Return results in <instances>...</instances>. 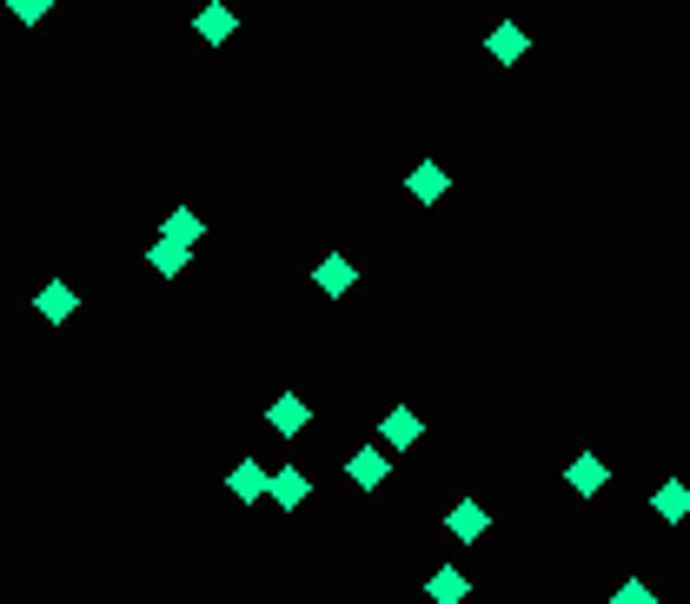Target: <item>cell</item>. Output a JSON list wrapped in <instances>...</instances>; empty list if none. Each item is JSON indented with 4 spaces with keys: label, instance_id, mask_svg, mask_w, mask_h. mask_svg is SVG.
<instances>
[{
    "label": "cell",
    "instance_id": "6da1fadb",
    "mask_svg": "<svg viewBox=\"0 0 690 604\" xmlns=\"http://www.w3.org/2000/svg\"><path fill=\"white\" fill-rule=\"evenodd\" d=\"M405 193H412L418 206H439V200L452 193V173H445L439 159H425V166H412V173H405Z\"/></svg>",
    "mask_w": 690,
    "mask_h": 604
},
{
    "label": "cell",
    "instance_id": "7a4b0ae2",
    "mask_svg": "<svg viewBox=\"0 0 690 604\" xmlns=\"http://www.w3.org/2000/svg\"><path fill=\"white\" fill-rule=\"evenodd\" d=\"M193 34H200V40H206V47H226V40H233V34H239V14H233V8H226V0H206V8H200V14H193Z\"/></svg>",
    "mask_w": 690,
    "mask_h": 604
},
{
    "label": "cell",
    "instance_id": "3957f363",
    "mask_svg": "<svg viewBox=\"0 0 690 604\" xmlns=\"http://www.w3.org/2000/svg\"><path fill=\"white\" fill-rule=\"evenodd\" d=\"M266 425H273V431H279V439H299V431H306V425H312V405H306V399H299V392H279V399H273V405H266Z\"/></svg>",
    "mask_w": 690,
    "mask_h": 604
},
{
    "label": "cell",
    "instance_id": "277c9868",
    "mask_svg": "<svg viewBox=\"0 0 690 604\" xmlns=\"http://www.w3.org/2000/svg\"><path fill=\"white\" fill-rule=\"evenodd\" d=\"M345 478H353V485H359V492H379V485H385V478H392V459H385V452H379V446H359V452H353V459H345Z\"/></svg>",
    "mask_w": 690,
    "mask_h": 604
},
{
    "label": "cell",
    "instance_id": "5b68a950",
    "mask_svg": "<svg viewBox=\"0 0 690 604\" xmlns=\"http://www.w3.org/2000/svg\"><path fill=\"white\" fill-rule=\"evenodd\" d=\"M445 532H452L459 545H478V538L491 532V511H485L478 498H459V505H452V518H445Z\"/></svg>",
    "mask_w": 690,
    "mask_h": 604
},
{
    "label": "cell",
    "instance_id": "8992f818",
    "mask_svg": "<svg viewBox=\"0 0 690 604\" xmlns=\"http://www.w3.org/2000/svg\"><path fill=\"white\" fill-rule=\"evenodd\" d=\"M34 312H40V319H47V325H67V319H73V312H80V293H73V286H67V280H47V286H40V293H34Z\"/></svg>",
    "mask_w": 690,
    "mask_h": 604
},
{
    "label": "cell",
    "instance_id": "52a82bcc",
    "mask_svg": "<svg viewBox=\"0 0 690 604\" xmlns=\"http://www.w3.org/2000/svg\"><path fill=\"white\" fill-rule=\"evenodd\" d=\"M525 47H532V34L518 27V21H498V27L485 34V54H491L498 67H518V60H525Z\"/></svg>",
    "mask_w": 690,
    "mask_h": 604
},
{
    "label": "cell",
    "instance_id": "ba28073f",
    "mask_svg": "<svg viewBox=\"0 0 690 604\" xmlns=\"http://www.w3.org/2000/svg\"><path fill=\"white\" fill-rule=\"evenodd\" d=\"M226 485H233V498H239V505H259V498H273V472L259 465V459H239Z\"/></svg>",
    "mask_w": 690,
    "mask_h": 604
},
{
    "label": "cell",
    "instance_id": "9c48e42d",
    "mask_svg": "<svg viewBox=\"0 0 690 604\" xmlns=\"http://www.w3.org/2000/svg\"><path fill=\"white\" fill-rule=\"evenodd\" d=\"M418 431H425V425H418V412H412V405H392V412L379 418V439H385L392 452H412V446H418Z\"/></svg>",
    "mask_w": 690,
    "mask_h": 604
},
{
    "label": "cell",
    "instance_id": "30bf717a",
    "mask_svg": "<svg viewBox=\"0 0 690 604\" xmlns=\"http://www.w3.org/2000/svg\"><path fill=\"white\" fill-rule=\"evenodd\" d=\"M312 286H319L325 299H338V293H353V286H359V267L332 252V259H319V267H312Z\"/></svg>",
    "mask_w": 690,
    "mask_h": 604
},
{
    "label": "cell",
    "instance_id": "8fae6325",
    "mask_svg": "<svg viewBox=\"0 0 690 604\" xmlns=\"http://www.w3.org/2000/svg\"><path fill=\"white\" fill-rule=\"evenodd\" d=\"M651 511L664 518V525H683V518H690V485H683V478H664V485L651 492Z\"/></svg>",
    "mask_w": 690,
    "mask_h": 604
},
{
    "label": "cell",
    "instance_id": "7c38bea8",
    "mask_svg": "<svg viewBox=\"0 0 690 604\" xmlns=\"http://www.w3.org/2000/svg\"><path fill=\"white\" fill-rule=\"evenodd\" d=\"M146 267H153L159 280H180V267H193V246H180V239H153V246H146Z\"/></svg>",
    "mask_w": 690,
    "mask_h": 604
},
{
    "label": "cell",
    "instance_id": "4fadbf2b",
    "mask_svg": "<svg viewBox=\"0 0 690 604\" xmlns=\"http://www.w3.org/2000/svg\"><path fill=\"white\" fill-rule=\"evenodd\" d=\"M604 478H611V472H604V459H597V452H578V459H571V472H564V485H571L578 498H597V492H604Z\"/></svg>",
    "mask_w": 690,
    "mask_h": 604
},
{
    "label": "cell",
    "instance_id": "5bb4252c",
    "mask_svg": "<svg viewBox=\"0 0 690 604\" xmlns=\"http://www.w3.org/2000/svg\"><path fill=\"white\" fill-rule=\"evenodd\" d=\"M306 498H312V478H306V472H293V465L273 472V505H279V511H299Z\"/></svg>",
    "mask_w": 690,
    "mask_h": 604
},
{
    "label": "cell",
    "instance_id": "9a60e30c",
    "mask_svg": "<svg viewBox=\"0 0 690 604\" xmlns=\"http://www.w3.org/2000/svg\"><path fill=\"white\" fill-rule=\"evenodd\" d=\"M159 239H180V246H200V239H206V220L180 206V213H166V220H159Z\"/></svg>",
    "mask_w": 690,
    "mask_h": 604
},
{
    "label": "cell",
    "instance_id": "2e32d148",
    "mask_svg": "<svg viewBox=\"0 0 690 604\" xmlns=\"http://www.w3.org/2000/svg\"><path fill=\"white\" fill-rule=\"evenodd\" d=\"M465 591H472V584H465V571H452V565H445V571H431V584H425L431 604H465Z\"/></svg>",
    "mask_w": 690,
    "mask_h": 604
},
{
    "label": "cell",
    "instance_id": "e0dca14e",
    "mask_svg": "<svg viewBox=\"0 0 690 604\" xmlns=\"http://www.w3.org/2000/svg\"><path fill=\"white\" fill-rule=\"evenodd\" d=\"M47 8H53V0H8V14H14L21 27H40V21H47Z\"/></svg>",
    "mask_w": 690,
    "mask_h": 604
},
{
    "label": "cell",
    "instance_id": "ac0fdd59",
    "mask_svg": "<svg viewBox=\"0 0 690 604\" xmlns=\"http://www.w3.org/2000/svg\"><path fill=\"white\" fill-rule=\"evenodd\" d=\"M611 604H657V591L631 578V584H618V591H611Z\"/></svg>",
    "mask_w": 690,
    "mask_h": 604
}]
</instances>
